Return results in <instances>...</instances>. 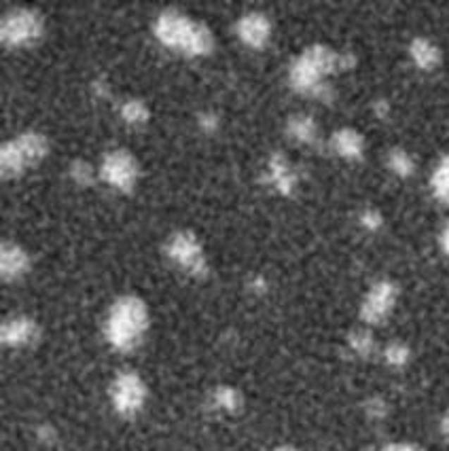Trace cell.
<instances>
[{"mask_svg":"<svg viewBox=\"0 0 449 451\" xmlns=\"http://www.w3.org/2000/svg\"><path fill=\"white\" fill-rule=\"evenodd\" d=\"M269 176H271V183L278 191L282 193H290L293 187H295V174L290 170V166L286 163V159L282 155H273L271 161H269Z\"/></svg>","mask_w":449,"mask_h":451,"instance_id":"14","label":"cell"},{"mask_svg":"<svg viewBox=\"0 0 449 451\" xmlns=\"http://www.w3.org/2000/svg\"><path fill=\"white\" fill-rule=\"evenodd\" d=\"M28 254L16 246V244H5L0 248V273L5 280H18L28 271Z\"/></svg>","mask_w":449,"mask_h":451,"instance_id":"11","label":"cell"},{"mask_svg":"<svg viewBox=\"0 0 449 451\" xmlns=\"http://www.w3.org/2000/svg\"><path fill=\"white\" fill-rule=\"evenodd\" d=\"M47 155V140L41 134H22L0 149V170L5 176H18Z\"/></svg>","mask_w":449,"mask_h":451,"instance_id":"4","label":"cell"},{"mask_svg":"<svg viewBox=\"0 0 449 451\" xmlns=\"http://www.w3.org/2000/svg\"><path fill=\"white\" fill-rule=\"evenodd\" d=\"M121 115H123V119H125L128 123H134V125H142V123L149 119V111H147V106H144L140 100H130V102H125L123 109H121Z\"/></svg>","mask_w":449,"mask_h":451,"instance_id":"18","label":"cell"},{"mask_svg":"<svg viewBox=\"0 0 449 451\" xmlns=\"http://www.w3.org/2000/svg\"><path fill=\"white\" fill-rule=\"evenodd\" d=\"M360 223H362L367 229H377V227L381 225V216H379V212H375V210H367V212L362 214Z\"/></svg>","mask_w":449,"mask_h":451,"instance_id":"24","label":"cell"},{"mask_svg":"<svg viewBox=\"0 0 449 451\" xmlns=\"http://www.w3.org/2000/svg\"><path fill=\"white\" fill-rule=\"evenodd\" d=\"M350 345H352L358 354L367 356V354H371V350H373V337H371L369 330H354V333L350 335Z\"/></svg>","mask_w":449,"mask_h":451,"instance_id":"20","label":"cell"},{"mask_svg":"<svg viewBox=\"0 0 449 451\" xmlns=\"http://www.w3.org/2000/svg\"><path fill=\"white\" fill-rule=\"evenodd\" d=\"M37 324L30 318H13L3 326V341L7 345H26L37 337Z\"/></svg>","mask_w":449,"mask_h":451,"instance_id":"12","label":"cell"},{"mask_svg":"<svg viewBox=\"0 0 449 451\" xmlns=\"http://www.w3.org/2000/svg\"><path fill=\"white\" fill-rule=\"evenodd\" d=\"M432 191L443 202L449 204V157H443L432 174Z\"/></svg>","mask_w":449,"mask_h":451,"instance_id":"17","label":"cell"},{"mask_svg":"<svg viewBox=\"0 0 449 451\" xmlns=\"http://www.w3.org/2000/svg\"><path fill=\"white\" fill-rule=\"evenodd\" d=\"M155 35L164 45L176 47L189 56H206L212 49V35L208 32V28L191 22L176 11H166L159 16Z\"/></svg>","mask_w":449,"mask_h":451,"instance_id":"1","label":"cell"},{"mask_svg":"<svg viewBox=\"0 0 449 451\" xmlns=\"http://www.w3.org/2000/svg\"><path fill=\"white\" fill-rule=\"evenodd\" d=\"M70 172H73V178H75L79 185H92V180H94L92 166L85 163V161H75L73 168H70Z\"/></svg>","mask_w":449,"mask_h":451,"instance_id":"22","label":"cell"},{"mask_svg":"<svg viewBox=\"0 0 449 451\" xmlns=\"http://www.w3.org/2000/svg\"><path fill=\"white\" fill-rule=\"evenodd\" d=\"M288 132L301 140V142H314L316 140V123L312 117H305V115H295L290 117L288 121Z\"/></svg>","mask_w":449,"mask_h":451,"instance_id":"16","label":"cell"},{"mask_svg":"<svg viewBox=\"0 0 449 451\" xmlns=\"http://www.w3.org/2000/svg\"><path fill=\"white\" fill-rule=\"evenodd\" d=\"M202 128L214 130V128H216V117H214V115H204V117H202Z\"/></svg>","mask_w":449,"mask_h":451,"instance_id":"27","label":"cell"},{"mask_svg":"<svg viewBox=\"0 0 449 451\" xmlns=\"http://www.w3.org/2000/svg\"><path fill=\"white\" fill-rule=\"evenodd\" d=\"M333 149L341 155V157H347V159H356L362 155V149H364V142H362V136L354 130H339L333 134V140H331Z\"/></svg>","mask_w":449,"mask_h":451,"instance_id":"13","label":"cell"},{"mask_svg":"<svg viewBox=\"0 0 449 451\" xmlns=\"http://www.w3.org/2000/svg\"><path fill=\"white\" fill-rule=\"evenodd\" d=\"M383 451H422L419 447H413V445H390L386 447Z\"/></svg>","mask_w":449,"mask_h":451,"instance_id":"26","label":"cell"},{"mask_svg":"<svg viewBox=\"0 0 449 451\" xmlns=\"http://www.w3.org/2000/svg\"><path fill=\"white\" fill-rule=\"evenodd\" d=\"M386 111H388V106H386L383 102H379V104H377V113H379V115H386Z\"/></svg>","mask_w":449,"mask_h":451,"instance_id":"30","label":"cell"},{"mask_svg":"<svg viewBox=\"0 0 449 451\" xmlns=\"http://www.w3.org/2000/svg\"><path fill=\"white\" fill-rule=\"evenodd\" d=\"M149 324L147 307L136 297H123L115 303L109 316V339L119 350H132L140 343Z\"/></svg>","mask_w":449,"mask_h":451,"instance_id":"2","label":"cell"},{"mask_svg":"<svg viewBox=\"0 0 449 451\" xmlns=\"http://www.w3.org/2000/svg\"><path fill=\"white\" fill-rule=\"evenodd\" d=\"M388 163H390L392 172H396L398 176H409L413 172V159L402 149H394L388 157Z\"/></svg>","mask_w":449,"mask_h":451,"instance_id":"19","label":"cell"},{"mask_svg":"<svg viewBox=\"0 0 449 451\" xmlns=\"http://www.w3.org/2000/svg\"><path fill=\"white\" fill-rule=\"evenodd\" d=\"M43 35V22L35 11H13L5 18L0 39L9 47H26L39 41Z\"/></svg>","mask_w":449,"mask_h":451,"instance_id":"5","label":"cell"},{"mask_svg":"<svg viewBox=\"0 0 449 451\" xmlns=\"http://www.w3.org/2000/svg\"><path fill=\"white\" fill-rule=\"evenodd\" d=\"M441 246H443V250L449 254V223L445 225V229H443V233H441Z\"/></svg>","mask_w":449,"mask_h":451,"instance_id":"28","label":"cell"},{"mask_svg":"<svg viewBox=\"0 0 449 451\" xmlns=\"http://www.w3.org/2000/svg\"><path fill=\"white\" fill-rule=\"evenodd\" d=\"M276 451H295L293 447H280V449H276Z\"/></svg>","mask_w":449,"mask_h":451,"instance_id":"31","label":"cell"},{"mask_svg":"<svg viewBox=\"0 0 449 451\" xmlns=\"http://www.w3.org/2000/svg\"><path fill=\"white\" fill-rule=\"evenodd\" d=\"M216 402L223 409H235L240 404V396L233 388H219L216 390Z\"/></svg>","mask_w":449,"mask_h":451,"instance_id":"23","label":"cell"},{"mask_svg":"<svg viewBox=\"0 0 449 451\" xmlns=\"http://www.w3.org/2000/svg\"><path fill=\"white\" fill-rule=\"evenodd\" d=\"M269 22H267V18H263V16H259V13H250V16H246V18H242L240 20V24H238V35H240V39L246 43V45H250V47H263L265 43H267V39H269Z\"/></svg>","mask_w":449,"mask_h":451,"instance_id":"10","label":"cell"},{"mask_svg":"<svg viewBox=\"0 0 449 451\" xmlns=\"http://www.w3.org/2000/svg\"><path fill=\"white\" fill-rule=\"evenodd\" d=\"M394 301H396V286L392 282H377L369 290V295L362 303V311H360L362 320H367L371 324L381 322L394 307Z\"/></svg>","mask_w":449,"mask_h":451,"instance_id":"9","label":"cell"},{"mask_svg":"<svg viewBox=\"0 0 449 451\" xmlns=\"http://www.w3.org/2000/svg\"><path fill=\"white\" fill-rule=\"evenodd\" d=\"M441 428H443V432L449 436V415H445V417H443V421H441Z\"/></svg>","mask_w":449,"mask_h":451,"instance_id":"29","label":"cell"},{"mask_svg":"<svg viewBox=\"0 0 449 451\" xmlns=\"http://www.w3.org/2000/svg\"><path fill=\"white\" fill-rule=\"evenodd\" d=\"M144 396H147V390H144V383L138 375L123 373L117 377V381L113 385V402H115L119 413L134 415L142 407Z\"/></svg>","mask_w":449,"mask_h":451,"instance_id":"8","label":"cell"},{"mask_svg":"<svg viewBox=\"0 0 449 451\" xmlns=\"http://www.w3.org/2000/svg\"><path fill=\"white\" fill-rule=\"evenodd\" d=\"M335 68H339V56L333 54L328 47L314 45L307 47L295 62L290 70V81L301 92H309L318 98H328L331 92L320 83V79L331 75Z\"/></svg>","mask_w":449,"mask_h":451,"instance_id":"3","label":"cell"},{"mask_svg":"<svg viewBox=\"0 0 449 451\" xmlns=\"http://www.w3.org/2000/svg\"><path fill=\"white\" fill-rule=\"evenodd\" d=\"M386 360L394 366H400L409 360V350L402 343H392L386 347Z\"/></svg>","mask_w":449,"mask_h":451,"instance_id":"21","label":"cell"},{"mask_svg":"<svg viewBox=\"0 0 449 451\" xmlns=\"http://www.w3.org/2000/svg\"><path fill=\"white\" fill-rule=\"evenodd\" d=\"M168 254L189 273H195V276L206 273V259L193 233H187V231L174 233L168 242Z\"/></svg>","mask_w":449,"mask_h":451,"instance_id":"6","label":"cell"},{"mask_svg":"<svg viewBox=\"0 0 449 451\" xmlns=\"http://www.w3.org/2000/svg\"><path fill=\"white\" fill-rule=\"evenodd\" d=\"M102 178L117 189L130 191L138 178V163L128 151H113L102 163Z\"/></svg>","mask_w":449,"mask_h":451,"instance_id":"7","label":"cell"},{"mask_svg":"<svg viewBox=\"0 0 449 451\" xmlns=\"http://www.w3.org/2000/svg\"><path fill=\"white\" fill-rule=\"evenodd\" d=\"M369 413L375 415V417H381V415L386 413L383 402H381V400H371V402H369Z\"/></svg>","mask_w":449,"mask_h":451,"instance_id":"25","label":"cell"},{"mask_svg":"<svg viewBox=\"0 0 449 451\" xmlns=\"http://www.w3.org/2000/svg\"><path fill=\"white\" fill-rule=\"evenodd\" d=\"M411 58H413V62L419 66V68H424V70H432L438 62H441V51L430 43V41H426V39H415L413 43H411Z\"/></svg>","mask_w":449,"mask_h":451,"instance_id":"15","label":"cell"}]
</instances>
